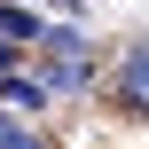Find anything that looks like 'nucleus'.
<instances>
[{
    "mask_svg": "<svg viewBox=\"0 0 149 149\" xmlns=\"http://www.w3.org/2000/svg\"><path fill=\"white\" fill-rule=\"evenodd\" d=\"M0 31H8L16 47H24V39L39 47V31H47V24H39V8H31V0H0Z\"/></svg>",
    "mask_w": 149,
    "mask_h": 149,
    "instance_id": "3",
    "label": "nucleus"
},
{
    "mask_svg": "<svg viewBox=\"0 0 149 149\" xmlns=\"http://www.w3.org/2000/svg\"><path fill=\"white\" fill-rule=\"evenodd\" d=\"M0 149H39V134H31V126H16V118H0Z\"/></svg>",
    "mask_w": 149,
    "mask_h": 149,
    "instance_id": "5",
    "label": "nucleus"
},
{
    "mask_svg": "<svg viewBox=\"0 0 149 149\" xmlns=\"http://www.w3.org/2000/svg\"><path fill=\"white\" fill-rule=\"evenodd\" d=\"M47 8H55V16H86V0H47Z\"/></svg>",
    "mask_w": 149,
    "mask_h": 149,
    "instance_id": "6",
    "label": "nucleus"
},
{
    "mask_svg": "<svg viewBox=\"0 0 149 149\" xmlns=\"http://www.w3.org/2000/svg\"><path fill=\"white\" fill-rule=\"evenodd\" d=\"M0 102L16 110V118H31V110H47V79H31V71H0Z\"/></svg>",
    "mask_w": 149,
    "mask_h": 149,
    "instance_id": "2",
    "label": "nucleus"
},
{
    "mask_svg": "<svg viewBox=\"0 0 149 149\" xmlns=\"http://www.w3.org/2000/svg\"><path fill=\"white\" fill-rule=\"evenodd\" d=\"M118 94H126V102H149V39L126 55V71H118Z\"/></svg>",
    "mask_w": 149,
    "mask_h": 149,
    "instance_id": "4",
    "label": "nucleus"
},
{
    "mask_svg": "<svg viewBox=\"0 0 149 149\" xmlns=\"http://www.w3.org/2000/svg\"><path fill=\"white\" fill-rule=\"evenodd\" d=\"M8 63H16V39H8V31H0V71H8Z\"/></svg>",
    "mask_w": 149,
    "mask_h": 149,
    "instance_id": "7",
    "label": "nucleus"
},
{
    "mask_svg": "<svg viewBox=\"0 0 149 149\" xmlns=\"http://www.w3.org/2000/svg\"><path fill=\"white\" fill-rule=\"evenodd\" d=\"M86 71H94V63H86V47H47V71H39V79H47V94H79V86H86Z\"/></svg>",
    "mask_w": 149,
    "mask_h": 149,
    "instance_id": "1",
    "label": "nucleus"
}]
</instances>
